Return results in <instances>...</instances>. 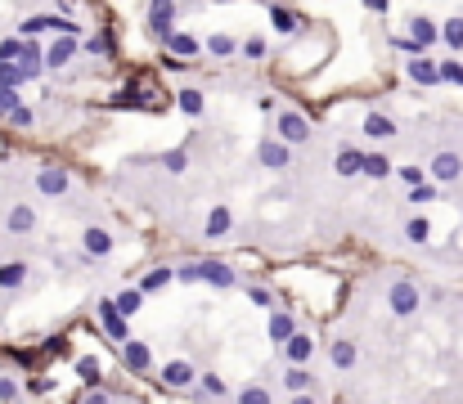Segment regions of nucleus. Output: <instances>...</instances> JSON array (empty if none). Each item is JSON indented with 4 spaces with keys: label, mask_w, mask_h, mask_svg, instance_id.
Masks as SVG:
<instances>
[{
    "label": "nucleus",
    "mask_w": 463,
    "mask_h": 404,
    "mask_svg": "<svg viewBox=\"0 0 463 404\" xmlns=\"http://www.w3.org/2000/svg\"><path fill=\"white\" fill-rule=\"evenodd\" d=\"M437 176H459V158H450V153H446V158H437Z\"/></svg>",
    "instance_id": "f257e3e1"
}]
</instances>
